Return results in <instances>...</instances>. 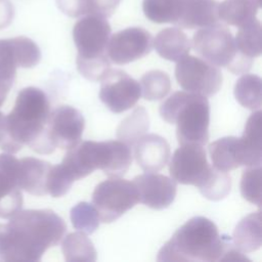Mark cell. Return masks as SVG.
<instances>
[{
  "mask_svg": "<svg viewBox=\"0 0 262 262\" xmlns=\"http://www.w3.org/2000/svg\"><path fill=\"white\" fill-rule=\"evenodd\" d=\"M0 223V259L39 261L43 254L62 239L67 225L49 209L19 210Z\"/></svg>",
  "mask_w": 262,
  "mask_h": 262,
  "instance_id": "obj_1",
  "label": "cell"
},
{
  "mask_svg": "<svg viewBox=\"0 0 262 262\" xmlns=\"http://www.w3.org/2000/svg\"><path fill=\"white\" fill-rule=\"evenodd\" d=\"M50 102L45 92L36 87L19 91L11 112L5 116V139L0 148L17 152L24 145L38 154L55 150L48 135Z\"/></svg>",
  "mask_w": 262,
  "mask_h": 262,
  "instance_id": "obj_2",
  "label": "cell"
},
{
  "mask_svg": "<svg viewBox=\"0 0 262 262\" xmlns=\"http://www.w3.org/2000/svg\"><path fill=\"white\" fill-rule=\"evenodd\" d=\"M232 244L220 236L216 224L198 216L186 221L162 247L158 261H223Z\"/></svg>",
  "mask_w": 262,
  "mask_h": 262,
  "instance_id": "obj_3",
  "label": "cell"
},
{
  "mask_svg": "<svg viewBox=\"0 0 262 262\" xmlns=\"http://www.w3.org/2000/svg\"><path fill=\"white\" fill-rule=\"evenodd\" d=\"M164 121L176 125L179 144L196 143L205 145L209 140L210 104L206 96L177 91L160 106Z\"/></svg>",
  "mask_w": 262,
  "mask_h": 262,
  "instance_id": "obj_4",
  "label": "cell"
},
{
  "mask_svg": "<svg viewBox=\"0 0 262 262\" xmlns=\"http://www.w3.org/2000/svg\"><path fill=\"white\" fill-rule=\"evenodd\" d=\"M192 47L207 61L218 68H226L234 75L245 74L253 63L252 58L237 50L230 31L219 23L196 31L192 37Z\"/></svg>",
  "mask_w": 262,
  "mask_h": 262,
  "instance_id": "obj_5",
  "label": "cell"
},
{
  "mask_svg": "<svg viewBox=\"0 0 262 262\" xmlns=\"http://www.w3.org/2000/svg\"><path fill=\"white\" fill-rule=\"evenodd\" d=\"M139 202L133 181L111 177L98 183L92 193V205L103 223H111Z\"/></svg>",
  "mask_w": 262,
  "mask_h": 262,
  "instance_id": "obj_6",
  "label": "cell"
},
{
  "mask_svg": "<svg viewBox=\"0 0 262 262\" xmlns=\"http://www.w3.org/2000/svg\"><path fill=\"white\" fill-rule=\"evenodd\" d=\"M175 78L182 89L206 97L216 94L222 85V74L218 67L188 54L177 61Z\"/></svg>",
  "mask_w": 262,
  "mask_h": 262,
  "instance_id": "obj_7",
  "label": "cell"
},
{
  "mask_svg": "<svg viewBox=\"0 0 262 262\" xmlns=\"http://www.w3.org/2000/svg\"><path fill=\"white\" fill-rule=\"evenodd\" d=\"M214 167L210 166L203 145L181 144L170 161L169 173L176 182L200 188L210 177Z\"/></svg>",
  "mask_w": 262,
  "mask_h": 262,
  "instance_id": "obj_8",
  "label": "cell"
},
{
  "mask_svg": "<svg viewBox=\"0 0 262 262\" xmlns=\"http://www.w3.org/2000/svg\"><path fill=\"white\" fill-rule=\"evenodd\" d=\"M100 82L99 98L113 113L133 107L141 96L140 84L122 70L110 69Z\"/></svg>",
  "mask_w": 262,
  "mask_h": 262,
  "instance_id": "obj_9",
  "label": "cell"
},
{
  "mask_svg": "<svg viewBox=\"0 0 262 262\" xmlns=\"http://www.w3.org/2000/svg\"><path fill=\"white\" fill-rule=\"evenodd\" d=\"M111 32V26L104 17L86 15L78 20L73 29V38L78 50L77 58L107 56L106 48Z\"/></svg>",
  "mask_w": 262,
  "mask_h": 262,
  "instance_id": "obj_10",
  "label": "cell"
},
{
  "mask_svg": "<svg viewBox=\"0 0 262 262\" xmlns=\"http://www.w3.org/2000/svg\"><path fill=\"white\" fill-rule=\"evenodd\" d=\"M40 58L39 47L27 37L0 40V80L13 84L17 68H33Z\"/></svg>",
  "mask_w": 262,
  "mask_h": 262,
  "instance_id": "obj_11",
  "label": "cell"
},
{
  "mask_svg": "<svg viewBox=\"0 0 262 262\" xmlns=\"http://www.w3.org/2000/svg\"><path fill=\"white\" fill-rule=\"evenodd\" d=\"M152 49V37L142 28H128L110 37L107 57L117 64H126L147 55Z\"/></svg>",
  "mask_w": 262,
  "mask_h": 262,
  "instance_id": "obj_12",
  "label": "cell"
},
{
  "mask_svg": "<svg viewBox=\"0 0 262 262\" xmlns=\"http://www.w3.org/2000/svg\"><path fill=\"white\" fill-rule=\"evenodd\" d=\"M84 127L83 115L73 106L60 105L50 112L48 135L55 148L69 149L75 146L81 140Z\"/></svg>",
  "mask_w": 262,
  "mask_h": 262,
  "instance_id": "obj_13",
  "label": "cell"
},
{
  "mask_svg": "<svg viewBox=\"0 0 262 262\" xmlns=\"http://www.w3.org/2000/svg\"><path fill=\"white\" fill-rule=\"evenodd\" d=\"M133 182L138 191L139 202L151 209H166L176 196V181L168 176L146 172L136 176Z\"/></svg>",
  "mask_w": 262,
  "mask_h": 262,
  "instance_id": "obj_14",
  "label": "cell"
},
{
  "mask_svg": "<svg viewBox=\"0 0 262 262\" xmlns=\"http://www.w3.org/2000/svg\"><path fill=\"white\" fill-rule=\"evenodd\" d=\"M18 160L12 154L0 155V218L8 219L21 210L23 194L17 182Z\"/></svg>",
  "mask_w": 262,
  "mask_h": 262,
  "instance_id": "obj_15",
  "label": "cell"
},
{
  "mask_svg": "<svg viewBox=\"0 0 262 262\" xmlns=\"http://www.w3.org/2000/svg\"><path fill=\"white\" fill-rule=\"evenodd\" d=\"M134 157L138 166L148 173L162 170L170 158L168 141L158 134L143 135L134 144Z\"/></svg>",
  "mask_w": 262,
  "mask_h": 262,
  "instance_id": "obj_16",
  "label": "cell"
},
{
  "mask_svg": "<svg viewBox=\"0 0 262 262\" xmlns=\"http://www.w3.org/2000/svg\"><path fill=\"white\" fill-rule=\"evenodd\" d=\"M98 169L110 177H121L132 163L129 145L121 140L97 142Z\"/></svg>",
  "mask_w": 262,
  "mask_h": 262,
  "instance_id": "obj_17",
  "label": "cell"
},
{
  "mask_svg": "<svg viewBox=\"0 0 262 262\" xmlns=\"http://www.w3.org/2000/svg\"><path fill=\"white\" fill-rule=\"evenodd\" d=\"M218 5L216 0H183L175 25L183 29H196L217 24Z\"/></svg>",
  "mask_w": 262,
  "mask_h": 262,
  "instance_id": "obj_18",
  "label": "cell"
},
{
  "mask_svg": "<svg viewBox=\"0 0 262 262\" xmlns=\"http://www.w3.org/2000/svg\"><path fill=\"white\" fill-rule=\"evenodd\" d=\"M50 167V163L32 157L18 160L17 182L19 188L33 195L47 194L46 180Z\"/></svg>",
  "mask_w": 262,
  "mask_h": 262,
  "instance_id": "obj_19",
  "label": "cell"
},
{
  "mask_svg": "<svg viewBox=\"0 0 262 262\" xmlns=\"http://www.w3.org/2000/svg\"><path fill=\"white\" fill-rule=\"evenodd\" d=\"M243 150V166H259L262 157V112L253 113L239 137Z\"/></svg>",
  "mask_w": 262,
  "mask_h": 262,
  "instance_id": "obj_20",
  "label": "cell"
},
{
  "mask_svg": "<svg viewBox=\"0 0 262 262\" xmlns=\"http://www.w3.org/2000/svg\"><path fill=\"white\" fill-rule=\"evenodd\" d=\"M152 45L158 54L170 61H178L190 51V41L178 28H166L158 33Z\"/></svg>",
  "mask_w": 262,
  "mask_h": 262,
  "instance_id": "obj_21",
  "label": "cell"
},
{
  "mask_svg": "<svg viewBox=\"0 0 262 262\" xmlns=\"http://www.w3.org/2000/svg\"><path fill=\"white\" fill-rule=\"evenodd\" d=\"M213 167L228 172L243 166V150L238 137L227 136L209 144Z\"/></svg>",
  "mask_w": 262,
  "mask_h": 262,
  "instance_id": "obj_22",
  "label": "cell"
},
{
  "mask_svg": "<svg viewBox=\"0 0 262 262\" xmlns=\"http://www.w3.org/2000/svg\"><path fill=\"white\" fill-rule=\"evenodd\" d=\"M234 247L242 253H251L262 245V216L257 211L244 217L235 226L232 234Z\"/></svg>",
  "mask_w": 262,
  "mask_h": 262,
  "instance_id": "obj_23",
  "label": "cell"
},
{
  "mask_svg": "<svg viewBox=\"0 0 262 262\" xmlns=\"http://www.w3.org/2000/svg\"><path fill=\"white\" fill-rule=\"evenodd\" d=\"M59 9L67 15L79 17L83 15L111 16L121 0H56Z\"/></svg>",
  "mask_w": 262,
  "mask_h": 262,
  "instance_id": "obj_24",
  "label": "cell"
},
{
  "mask_svg": "<svg viewBox=\"0 0 262 262\" xmlns=\"http://www.w3.org/2000/svg\"><path fill=\"white\" fill-rule=\"evenodd\" d=\"M261 0H224L218 5V16L223 23L242 27L256 18Z\"/></svg>",
  "mask_w": 262,
  "mask_h": 262,
  "instance_id": "obj_25",
  "label": "cell"
},
{
  "mask_svg": "<svg viewBox=\"0 0 262 262\" xmlns=\"http://www.w3.org/2000/svg\"><path fill=\"white\" fill-rule=\"evenodd\" d=\"M61 251L69 262H93L97 257L92 242L81 231L69 233L61 243Z\"/></svg>",
  "mask_w": 262,
  "mask_h": 262,
  "instance_id": "obj_26",
  "label": "cell"
},
{
  "mask_svg": "<svg viewBox=\"0 0 262 262\" xmlns=\"http://www.w3.org/2000/svg\"><path fill=\"white\" fill-rule=\"evenodd\" d=\"M149 127L148 114L143 106H137L133 113L127 116L117 128V137L127 145L135 142L145 135Z\"/></svg>",
  "mask_w": 262,
  "mask_h": 262,
  "instance_id": "obj_27",
  "label": "cell"
},
{
  "mask_svg": "<svg viewBox=\"0 0 262 262\" xmlns=\"http://www.w3.org/2000/svg\"><path fill=\"white\" fill-rule=\"evenodd\" d=\"M237 50L247 57L254 59L262 52V29L260 21L255 18L239 27L234 38Z\"/></svg>",
  "mask_w": 262,
  "mask_h": 262,
  "instance_id": "obj_28",
  "label": "cell"
},
{
  "mask_svg": "<svg viewBox=\"0 0 262 262\" xmlns=\"http://www.w3.org/2000/svg\"><path fill=\"white\" fill-rule=\"evenodd\" d=\"M261 78L254 74H244L234 85V96L237 102L249 108L258 110L262 105Z\"/></svg>",
  "mask_w": 262,
  "mask_h": 262,
  "instance_id": "obj_29",
  "label": "cell"
},
{
  "mask_svg": "<svg viewBox=\"0 0 262 262\" xmlns=\"http://www.w3.org/2000/svg\"><path fill=\"white\" fill-rule=\"evenodd\" d=\"M183 0H143L145 16L157 24H175L180 15Z\"/></svg>",
  "mask_w": 262,
  "mask_h": 262,
  "instance_id": "obj_30",
  "label": "cell"
},
{
  "mask_svg": "<svg viewBox=\"0 0 262 262\" xmlns=\"http://www.w3.org/2000/svg\"><path fill=\"white\" fill-rule=\"evenodd\" d=\"M141 93L146 100H159L171 90V80L167 73L154 70L145 73L140 79Z\"/></svg>",
  "mask_w": 262,
  "mask_h": 262,
  "instance_id": "obj_31",
  "label": "cell"
},
{
  "mask_svg": "<svg viewBox=\"0 0 262 262\" xmlns=\"http://www.w3.org/2000/svg\"><path fill=\"white\" fill-rule=\"evenodd\" d=\"M70 217L73 226L85 234L93 233L98 228L100 222L94 206L86 202H81L73 207Z\"/></svg>",
  "mask_w": 262,
  "mask_h": 262,
  "instance_id": "obj_32",
  "label": "cell"
},
{
  "mask_svg": "<svg viewBox=\"0 0 262 262\" xmlns=\"http://www.w3.org/2000/svg\"><path fill=\"white\" fill-rule=\"evenodd\" d=\"M231 188L230 176L214 167L208 180L199 188L201 193L210 201H220L228 195Z\"/></svg>",
  "mask_w": 262,
  "mask_h": 262,
  "instance_id": "obj_33",
  "label": "cell"
},
{
  "mask_svg": "<svg viewBox=\"0 0 262 262\" xmlns=\"http://www.w3.org/2000/svg\"><path fill=\"white\" fill-rule=\"evenodd\" d=\"M262 169L259 166H248L243 171L241 180V192L243 198L257 206L261 205Z\"/></svg>",
  "mask_w": 262,
  "mask_h": 262,
  "instance_id": "obj_34",
  "label": "cell"
},
{
  "mask_svg": "<svg viewBox=\"0 0 262 262\" xmlns=\"http://www.w3.org/2000/svg\"><path fill=\"white\" fill-rule=\"evenodd\" d=\"M76 62L79 73L87 80L93 82L100 81L105 73L111 69V63L107 56L91 59L77 58Z\"/></svg>",
  "mask_w": 262,
  "mask_h": 262,
  "instance_id": "obj_35",
  "label": "cell"
},
{
  "mask_svg": "<svg viewBox=\"0 0 262 262\" xmlns=\"http://www.w3.org/2000/svg\"><path fill=\"white\" fill-rule=\"evenodd\" d=\"M13 18V7L8 0H0V29L8 26Z\"/></svg>",
  "mask_w": 262,
  "mask_h": 262,
  "instance_id": "obj_36",
  "label": "cell"
},
{
  "mask_svg": "<svg viewBox=\"0 0 262 262\" xmlns=\"http://www.w3.org/2000/svg\"><path fill=\"white\" fill-rule=\"evenodd\" d=\"M12 85L13 84H10V83H7L5 81L0 80V106L5 101L6 96H7V94H8Z\"/></svg>",
  "mask_w": 262,
  "mask_h": 262,
  "instance_id": "obj_37",
  "label": "cell"
},
{
  "mask_svg": "<svg viewBox=\"0 0 262 262\" xmlns=\"http://www.w3.org/2000/svg\"><path fill=\"white\" fill-rule=\"evenodd\" d=\"M6 131H5V116L0 112V145L5 139Z\"/></svg>",
  "mask_w": 262,
  "mask_h": 262,
  "instance_id": "obj_38",
  "label": "cell"
}]
</instances>
